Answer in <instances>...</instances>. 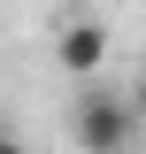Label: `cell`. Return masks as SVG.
<instances>
[{
  "label": "cell",
  "mask_w": 146,
  "mask_h": 154,
  "mask_svg": "<svg viewBox=\"0 0 146 154\" xmlns=\"http://www.w3.org/2000/svg\"><path fill=\"white\" fill-rule=\"evenodd\" d=\"M138 131H146V116L131 108V93H115L100 77L77 85V146L85 154H138Z\"/></svg>",
  "instance_id": "cell-1"
},
{
  "label": "cell",
  "mask_w": 146,
  "mask_h": 154,
  "mask_svg": "<svg viewBox=\"0 0 146 154\" xmlns=\"http://www.w3.org/2000/svg\"><path fill=\"white\" fill-rule=\"evenodd\" d=\"M108 54H115V38H108V23H92V16H69V23L54 31V69L77 77V85L108 69Z\"/></svg>",
  "instance_id": "cell-2"
},
{
  "label": "cell",
  "mask_w": 146,
  "mask_h": 154,
  "mask_svg": "<svg viewBox=\"0 0 146 154\" xmlns=\"http://www.w3.org/2000/svg\"><path fill=\"white\" fill-rule=\"evenodd\" d=\"M131 108H138V116H146V77H138V93H131Z\"/></svg>",
  "instance_id": "cell-3"
},
{
  "label": "cell",
  "mask_w": 146,
  "mask_h": 154,
  "mask_svg": "<svg viewBox=\"0 0 146 154\" xmlns=\"http://www.w3.org/2000/svg\"><path fill=\"white\" fill-rule=\"evenodd\" d=\"M0 146H16V131H8V123H0Z\"/></svg>",
  "instance_id": "cell-4"
}]
</instances>
